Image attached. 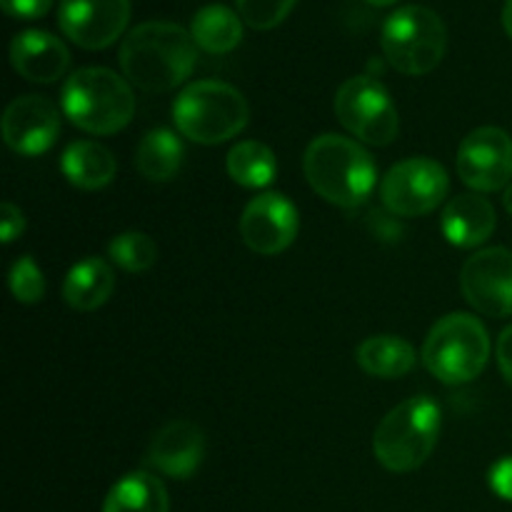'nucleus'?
<instances>
[{"mask_svg": "<svg viewBox=\"0 0 512 512\" xmlns=\"http://www.w3.org/2000/svg\"><path fill=\"white\" fill-rule=\"evenodd\" d=\"M118 60L123 75L135 88L145 93H168L193 75L198 45L180 25L150 20L125 35Z\"/></svg>", "mask_w": 512, "mask_h": 512, "instance_id": "nucleus-1", "label": "nucleus"}, {"mask_svg": "<svg viewBox=\"0 0 512 512\" xmlns=\"http://www.w3.org/2000/svg\"><path fill=\"white\" fill-rule=\"evenodd\" d=\"M303 170L310 188L338 208H358L378 183L373 155L335 133L320 135L308 145Z\"/></svg>", "mask_w": 512, "mask_h": 512, "instance_id": "nucleus-2", "label": "nucleus"}, {"mask_svg": "<svg viewBox=\"0 0 512 512\" xmlns=\"http://www.w3.org/2000/svg\"><path fill=\"white\" fill-rule=\"evenodd\" d=\"M63 115L90 135H113L135 115V95L125 78L108 68H80L60 93Z\"/></svg>", "mask_w": 512, "mask_h": 512, "instance_id": "nucleus-3", "label": "nucleus"}, {"mask_svg": "<svg viewBox=\"0 0 512 512\" xmlns=\"http://www.w3.org/2000/svg\"><path fill=\"white\" fill-rule=\"evenodd\" d=\"M440 408L428 395H418L395 405L373 435V453L390 473H413L433 455L438 445Z\"/></svg>", "mask_w": 512, "mask_h": 512, "instance_id": "nucleus-4", "label": "nucleus"}, {"mask_svg": "<svg viewBox=\"0 0 512 512\" xmlns=\"http://www.w3.org/2000/svg\"><path fill=\"white\" fill-rule=\"evenodd\" d=\"M245 95L223 80H198L180 90L173 103V120L180 135L200 145H220L248 125Z\"/></svg>", "mask_w": 512, "mask_h": 512, "instance_id": "nucleus-5", "label": "nucleus"}, {"mask_svg": "<svg viewBox=\"0 0 512 512\" xmlns=\"http://www.w3.org/2000/svg\"><path fill=\"white\" fill-rule=\"evenodd\" d=\"M488 358V330L470 313H450L440 318L423 345L425 368L445 385L475 380L488 365Z\"/></svg>", "mask_w": 512, "mask_h": 512, "instance_id": "nucleus-6", "label": "nucleus"}, {"mask_svg": "<svg viewBox=\"0 0 512 512\" xmlns=\"http://www.w3.org/2000/svg\"><path fill=\"white\" fill-rule=\"evenodd\" d=\"M380 45L395 70L405 75H428L445 58L448 30L430 8L405 5L385 20Z\"/></svg>", "mask_w": 512, "mask_h": 512, "instance_id": "nucleus-7", "label": "nucleus"}, {"mask_svg": "<svg viewBox=\"0 0 512 512\" xmlns=\"http://www.w3.org/2000/svg\"><path fill=\"white\" fill-rule=\"evenodd\" d=\"M335 115L360 143L383 148L398 138V108L385 85L370 75H355L340 85L335 93Z\"/></svg>", "mask_w": 512, "mask_h": 512, "instance_id": "nucleus-8", "label": "nucleus"}, {"mask_svg": "<svg viewBox=\"0 0 512 512\" xmlns=\"http://www.w3.org/2000/svg\"><path fill=\"white\" fill-rule=\"evenodd\" d=\"M448 188V173L438 160L408 158L385 173L380 183V198L393 215L420 218L440 208Z\"/></svg>", "mask_w": 512, "mask_h": 512, "instance_id": "nucleus-9", "label": "nucleus"}, {"mask_svg": "<svg viewBox=\"0 0 512 512\" xmlns=\"http://www.w3.org/2000/svg\"><path fill=\"white\" fill-rule=\"evenodd\" d=\"M460 290L488 318L512 315V250L485 248L470 255L460 270Z\"/></svg>", "mask_w": 512, "mask_h": 512, "instance_id": "nucleus-10", "label": "nucleus"}, {"mask_svg": "<svg viewBox=\"0 0 512 512\" xmlns=\"http://www.w3.org/2000/svg\"><path fill=\"white\" fill-rule=\"evenodd\" d=\"M458 175L478 193L508 188L512 178V138L505 130L478 128L460 143Z\"/></svg>", "mask_w": 512, "mask_h": 512, "instance_id": "nucleus-11", "label": "nucleus"}, {"mask_svg": "<svg viewBox=\"0 0 512 512\" xmlns=\"http://www.w3.org/2000/svg\"><path fill=\"white\" fill-rule=\"evenodd\" d=\"M130 0H60L58 25L65 38L85 50H103L123 35Z\"/></svg>", "mask_w": 512, "mask_h": 512, "instance_id": "nucleus-12", "label": "nucleus"}, {"mask_svg": "<svg viewBox=\"0 0 512 512\" xmlns=\"http://www.w3.org/2000/svg\"><path fill=\"white\" fill-rule=\"evenodd\" d=\"M298 230V208L280 193L258 195L240 215V238L258 255L283 253L298 238Z\"/></svg>", "mask_w": 512, "mask_h": 512, "instance_id": "nucleus-13", "label": "nucleus"}, {"mask_svg": "<svg viewBox=\"0 0 512 512\" xmlns=\"http://www.w3.org/2000/svg\"><path fill=\"white\" fill-rule=\"evenodd\" d=\"M60 135V110L43 95H23L3 115V138L13 153L40 155Z\"/></svg>", "mask_w": 512, "mask_h": 512, "instance_id": "nucleus-14", "label": "nucleus"}, {"mask_svg": "<svg viewBox=\"0 0 512 512\" xmlns=\"http://www.w3.org/2000/svg\"><path fill=\"white\" fill-rule=\"evenodd\" d=\"M205 455L203 430L190 420H173L153 435L148 448V465L168 478L185 480L200 468Z\"/></svg>", "mask_w": 512, "mask_h": 512, "instance_id": "nucleus-15", "label": "nucleus"}, {"mask_svg": "<svg viewBox=\"0 0 512 512\" xmlns=\"http://www.w3.org/2000/svg\"><path fill=\"white\" fill-rule=\"evenodd\" d=\"M10 63L30 83H55L68 73L70 53L60 38L45 30H23L10 43Z\"/></svg>", "mask_w": 512, "mask_h": 512, "instance_id": "nucleus-16", "label": "nucleus"}, {"mask_svg": "<svg viewBox=\"0 0 512 512\" xmlns=\"http://www.w3.org/2000/svg\"><path fill=\"white\" fill-rule=\"evenodd\" d=\"M440 230L455 248H478L493 235L495 208L478 193L458 195L443 208Z\"/></svg>", "mask_w": 512, "mask_h": 512, "instance_id": "nucleus-17", "label": "nucleus"}, {"mask_svg": "<svg viewBox=\"0 0 512 512\" xmlns=\"http://www.w3.org/2000/svg\"><path fill=\"white\" fill-rule=\"evenodd\" d=\"M60 168L70 185L80 190H100L118 173L115 155L95 140H75L63 150Z\"/></svg>", "mask_w": 512, "mask_h": 512, "instance_id": "nucleus-18", "label": "nucleus"}, {"mask_svg": "<svg viewBox=\"0 0 512 512\" xmlns=\"http://www.w3.org/2000/svg\"><path fill=\"white\" fill-rule=\"evenodd\" d=\"M115 290V273L103 258H90L80 260L73 268L68 270L63 283V298L65 303L80 313H90L98 310L110 300Z\"/></svg>", "mask_w": 512, "mask_h": 512, "instance_id": "nucleus-19", "label": "nucleus"}, {"mask_svg": "<svg viewBox=\"0 0 512 512\" xmlns=\"http://www.w3.org/2000/svg\"><path fill=\"white\" fill-rule=\"evenodd\" d=\"M355 358H358L360 368L373 378L395 380L415 368L418 353L408 340L398 338V335H373L358 345Z\"/></svg>", "mask_w": 512, "mask_h": 512, "instance_id": "nucleus-20", "label": "nucleus"}, {"mask_svg": "<svg viewBox=\"0 0 512 512\" xmlns=\"http://www.w3.org/2000/svg\"><path fill=\"white\" fill-rule=\"evenodd\" d=\"M170 500L165 485L153 473H128L110 488L103 512H168Z\"/></svg>", "mask_w": 512, "mask_h": 512, "instance_id": "nucleus-21", "label": "nucleus"}, {"mask_svg": "<svg viewBox=\"0 0 512 512\" xmlns=\"http://www.w3.org/2000/svg\"><path fill=\"white\" fill-rule=\"evenodd\" d=\"M190 35L205 53L225 55L238 48L243 40V20L228 5H205L195 13Z\"/></svg>", "mask_w": 512, "mask_h": 512, "instance_id": "nucleus-22", "label": "nucleus"}, {"mask_svg": "<svg viewBox=\"0 0 512 512\" xmlns=\"http://www.w3.org/2000/svg\"><path fill=\"white\" fill-rule=\"evenodd\" d=\"M183 143L168 128H155L140 140L135 150V168L153 183H168L183 168Z\"/></svg>", "mask_w": 512, "mask_h": 512, "instance_id": "nucleus-23", "label": "nucleus"}, {"mask_svg": "<svg viewBox=\"0 0 512 512\" xmlns=\"http://www.w3.org/2000/svg\"><path fill=\"white\" fill-rule=\"evenodd\" d=\"M225 168H228L233 183L258 190L273 183L275 173H278V160H275L273 150L260 140H240L228 153Z\"/></svg>", "mask_w": 512, "mask_h": 512, "instance_id": "nucleus-24", "label": "nucleus"}, {"mask_svg": "<svg viewBox=\"0 0 512 512\" xmlns=\"http://www.w3.org/2000/svg\"><path fill=\"white\" fill-rule=\"evenodd\" d=\"M108 255L125 273H145L158 260V245L150 235L140 233V230H128L110 240Z\"/></svg>", "mask_w": 512, "mask_h": 512, "instance_id": "nucleus-25", "label": "nucleus"}, {"mask_svg": "<svg viewBox=\"0 0 512 512\" xmlns=\"http://www.w3.org/2000/svg\"><path fill=\"white\" fill-rule=\"evenodd\" d=\"M8 283H10V293H13V298L18 300V303L33 305L43 300L45 278L30 255H23L20 260H15L13 268H10Z\"/></svg>", "mask_w": 512, "mask_h": 512, "instance_id": "nucleus-26", "label": "nucleus"}, {"mask_svg": "<svg viewBox=\"0 0 512 512\" xmlns=\"http://www.w3.org/2000/svg\"><path fill=\"white\" fill-rule=\"evenodd\" d=\"M295 3L298 0H235L240 18L255 30H273L288 18Z\"/></svg>", "mask_w": 512, "mask_h": 512, "instance_id": "nucleus-27", "label": "nucleus"}, {"mask_svg": "<svg viewBox=\"0 0 512 512\" xmlns=\"http://www.w3.org/2000/svg\"><path fill=\"white\" fill-rule=\"evenodd\" d=\"M0 5H3V10L10 18L35 20L43 18L53 8V0H0Z\"/></svg>", "mask_w": 512, "mask_h": 512, "instance_id": "nucleus-28", "label": "nucleus"}, {"mask_svg": "<svg viewBox=\"0 0 512 512\" xmlns=\"http://www.w3.org/2000/svg\"><path fill=\"white\" fill-rule=\"evenodd\" d=\"M23 230H25L23 210L13 203H3V208H0V235H3V243H13L15 238H20Z\"/></svg>", "mask_w": 512, "mask_h": 512, "instance_id": "nucleus-29", "label": "nucleus"}, {"mask_svg": "<svg viewBox=\"0 0 512 512\" xmlns=\"http://www.w3.org/2000/svg\"><path fill=\"white\" fill-rule=\"evenodd\" d=\"M490 485H493L500 498L512 500V458L495 463L493 473H490Z\"/></svg>", "mask_w": 512, "mask_h": 512, "instance_id": "nucleus-30", "label": "nucleus"}, {"mask_svg": "<svg viewBox=\"0 0 512 512\" xmlns=\"http://www.w3.org/2000/svg\"><path fill=\"white\" fill-rule=\"evenodd\" d=\"M495 355H498V365L503 378L508 380V385L512 388V325L505 328L498 338V348H495Z\"/></svg>", "mask_w": 512, "mask_h": 512, "instance_id": "nucleus-31", "label": "nucleus"}, {"mask_svg": "<svg viewBox=\"0 0 512 512\" xmlns=\"http://www.w3.org/2000/svg\"><path fill=\"white\" fill-rule=\"evenodd\" d=\"M503 25H505V33L512 38V0L505 3V10H503Z\"/></svg>", "mask_w": 512, "mask_h": 512, "instance_id": "nucleus-32", "label": "nucleus"}, {"mask_svg": "<svg viewBox=\"0 0 512 512\" xmlns=\"http://www.w3.org/2000/svg\"><path fill=\"white\" fill-rule=\"evenodd\" d=\"M503 205H505V210H508V213L512 215V183L508 185V188H505V195H503Z\"/></svg>", "mask_w": 512, "mask_h": 512, "instance_id": "nucleus-33", "label": "nucleus"}, {"mask_svg": "<svg viewBox=\"0 0 512 512\" xmlns=\"http://www.w3.org/2000/svg\"><path fill=\"white\" fill-rule=\"evenodd\" d=\"M365 3L380 5V8H383V5H393V3H398V0H365Z\"/></svg>", "mask_w": 512, "mask_h": 512, "instance_id": "nucleus-34", "label": "nucleus"}]
</instances>
